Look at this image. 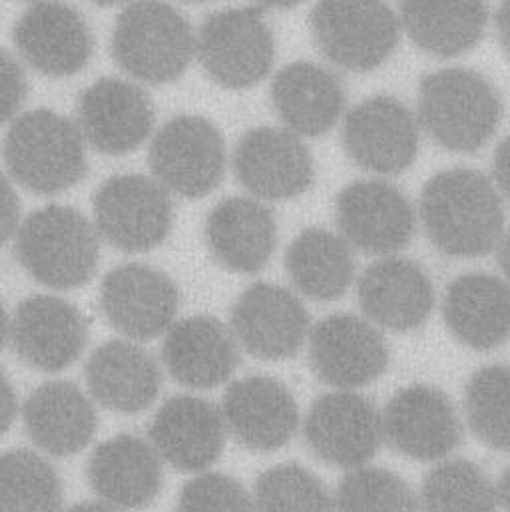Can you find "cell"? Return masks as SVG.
Returning <instances> with one entry per match:
<instances>
[{"mask_svg":"<svg viewBox=\"0 0 510 512\" xmlns=\"http://www.w3.org/2000/svg\"><path fill=\"white\" fill-rule=\"evenodd\" d=\"M419 220L445 256L483 257L505 246V194L477 170L433 176L421 194Z\"/></svg>","mask_w":510,"mask_h":512,"instance_id":"1","label":"cell"},{"mask_svg":"<svg viewBox=\"0 0 510 512\" xmlns=\"http://www.w3.org/2000/svg\"><path fill=\"white\" fill-rule=\"evenodd\" d=\"M505 114L499 88L471 68H443L419 86V126L445 150L477 152L487 146Z\"/></svg>","mask_w":510,"mask_h":512,"instance_id":"2","label":"cell"},{"mask_svg":"<svg viewBox=\"0 0 510 512\" xmlns=\"http://www.w3.org/2000/svg\"><path fill=\"white\" fill-rule=\"evenodd\" d=\"M2 158L14 182L42 196L74 188L88 172L86 142L76 124L46 108L24 112L10 122Z\"/></svg>","mask_w":510,"mask_h":512,"instance_id":"3","label":"cell"},{"mask_svg":"<svg viewBox=\"0 0 510 512\" xmlns=\"http://www.w3.org/2000/svg\"><path fill=\"white\" fill-rule=\"evenodd\" d=\"M112 56L134 80L160 86L178 80L196 58V32L164 0H134L118 16Z\"/></svg>","mask_w":510,"mask_h":512,"instance_id":"4","label":"cell"},{"mask_svg":"<svg viewBox=\"0 0 510 512\" xmlns=\"http://www.w3.org/2000/svg\"><path fill=\"white\" fill-rule=\"evenodd\" d=\"M16 257L38 283L66 291L88 283L98 267L100 236L74 208L46 206L32 212L16 230Z\"/></svg>","mask_w":510,"mask_h":512,"instance_id":"5","label":"cell"},{"mask_svg":"<svg viewBox=\"0 0 510 512\" xmlns=\"http://www.w3.org/2000/svg\"><path fill=\"white\" fill-rule=\"evenodd\" d=\"M311 32L321 54L351 72H371L395 52L401 36L387 0H317Z\"/></svg>","mask_w":510,"mask_h":512,"instance_id":"6","label":"cell"},{"mask_svg":"<svg viewBox=\"0 0 510 512\" xmlns=\"http://www.w3.org/2000/svg\"><path fill=\"white\" fill-rule=\"evenodd\" d=\"M196 58L230 90L261 82L275 60V34L259 6L226 8L208 16L196 34Z\"/></svg>","mask_w":510,"mask_h":512,"instance_id":"7","label":"cell"},{"mask_svg":"<svg viewBox=\"0 0 510 512\" xmlns=\"http://www.w3.org/2000/svg\"><path fill=\"white\" fill-rule=\"evenodd\" d=\"M174 226L172 196L142 174L106 180L94 196V228L126 254H144L166 242Z\"/></svg>","mask_w":510,"mask_h":512,"instance_id":"8","label":"cell"},{"mask_svg":"<svg viewBox=\"0 0 510 512\" xmlns=\"http://www.w3.org/2000/svg\"><path fill=\"white\" fill-rule=\"evenodd\" d=\"M150 168L152 178L170 196L204 198L226 174L224 138L202 116H176L152 138Z\"/></svg>","mask_w":510,"mask_h":512,"instance_id":"9","label":"cell"},{"mask_svg":"<svg viewBox=\"0 0 510 512\" xmlns=\"http://www.w3.org/2000/svg\"><path fill=\"white\" fill-rule=\"evenodd\" d=\"M309 365L333 389L355 391L379 379L389 365V347L377 325L349 313L321 319L307 335Z\"/></svg>","mask_w":510,"mask_h":512,"instance_id":"10","label":"cell"},{"mask_svg":"<svg viewBox=\"0 0 510 512\" xmlns=\"http://www.w3.org/2000/svg\"><path fill=\"white\" fill-rule=\"evenodd\" d=\"M381 429L397 453L421 463L447 459L463 441L459 409L431 385L397 391L381 411Z\"/></svg>","mask_w":510,"mask_h":512,"instance_id":"11","label":"cell"},{"mask_svg":"<svg viewBox=\"0 0 510 512\" xmlns=\"http://www.w3.org/2000/svg\"><path fill=\"white\" fill-rule=\"evenodd\" d=\"M419 142L417 116L393 96H371L345 114V150L367 172L393 176L409 170L417 160Z\"/></svg>","mask_w":510,"mask_h":512,"instance_id":"12","label":"cell"},{"mask_svg":"<svg viewBox=\"0 0 510 512\" xmlns=\"http://www.w3.org/2000/svg\"><path fill=\"white\" fill-rule=\"evenodd\" d=\"M303 435L321 461L351 471L367 465L379 451L381 411L357 391L335 389L311 405Z\"/></svg>","mask_w":510,"mask_h":512,"instance_id":"13","label":"cell"},{"mask_svg":"<svg viewBox=\"0 0 510 512\" xmlns=\"http://www.w3.org/2000/svg\"><path fill=\"white\" fill-rule=\"evenodd\" d=\"M341 238L369 256H395L417 232V212L409 198L389 182L359 180L337 198Z\"/></svg>","mask_w":510,"mask_h":512,"instance_id":"14","label":"cell"},{"mask_svg":"<svg viewBox=\"0 0 510 512\" xmlns=\"http://www.w3.org/2000/svg\"><path fill=\"white\" fill-rule=\"evenodd\" d=\"M100 307L108 323L130 341L160 337L176 321L180 293L164 271L126 263L112 269L100 285Z\"/></svg>","mask_w":510,"mask_h":512,"instance_id":"15","label":"cell"},{"mask_svg":"<svg viewBox=\"0 0 510 512\" xmlns=\"http://www.w3.org/2000/svg\"><path fill=\"white\" fill-rule=\"evenodd\" d=\"M12 40L20 58L50 78L78 74L94 52V36L86 18L58 0L34 2L14 24Z\"/></svg>","mask_w":510,"mask_h":512,"instance_id":"16","label":"cell"},{"mask_svg":"<svg viewBox=\"0 0 510 512\" xmlns=\"http://www.w3.org/2000/svg\"><path fill=\"white\" fill-rule=\"evenodd\" d=\"M74 124L84 142L100 154L124 156L150 138L154 106L138 84L102 78L82 92Z\"/></svg>","mask_w":510,"mask_h":512,"instance_id":"17","label":"cell"},{"mask_svg":"<svg viewBox=\"0 0 510 512\" xmlns=\"http://www.w3.org/2000/svg\"><path fill=\"white\" fill-rule=\"evenodd\" d=\"M16 355L44 373H58L80 359L88 345V321L70 301L56 295H32L18 303L10 319Z\"/></svg>","mask_w":510,"mask_h":512,"instance_id":"18","label":"cell"},{"mask_svg":"<svg viewBox=\"0 0 510 512\" xmlns=\"http://www.w3.org/2000/svg\"><path fill=\"white\" fill-rule=\"evenodd\" d=\"M234 172L259 202L297 198L315 178L313 158L303 138L275 126L254 128L238 142Z\"/></svg>","mask_w":510,"mask_h":512,"instance_id":"19","label":"cell"},{"mask_svg":"<svg viewBox=\"0 0 510 512\" xmlns=\"http://www.w3.org/2000/svg\"><path fill=\"white\" fill-rule=\"evenodd\" d=\"M309 329L305 305L281 285L254 283L232 307L230 331L238 345L257 359L279 361L297 355Z\"/></svg>","mask_w":510,"mask_h":512,"instance_id":"20","label":"cell"},{"mask_svg":"<svg viewBox=\"0 0 510 512\" xmlns=\"http://www.w3.org/2000/svg\"><path fill=\"white\" fill-rule=\"evenodd\" d=\"M148 437L162 463L182 473H204L220 459L228 431L220 407L194 395H178L156 411Z\"/></svg>","mask_w":510,"mask_h":512,"instance_id":"21","label":"cell"},{"mask_svg":"<svg viewBox=\"0 0 510 512\" xmlns=\"http://www.w3.org/2000/svg\"><path fill=\"white\" fill-rule=\"evenodd\" d=\"M359 305L379 329L413 331L435 309V285L427 269L407 257L385 256L371 263L357 283Z\"/></svg>","mask_w":510,"mask_h":512,"instance_id":"22","label":"cell"},{"mask_svg":"<svg viewBox=\"0 0 510 512\" xmlns=\"http://www.w3.org/2000/svg\"><path fill=\"white\" fill-rule=\"evenodd\" d=\"M228 435L252 451H277L299 429V407L281 381L273 377H244L234 381L222 401Z\"/></svg>","mask_w":510,"mask_h":512,"instance_id":"23","label":"cell"},{"mask_svg":"<svg viewBox=\"0 0 510 512\" xmlns=\"http://www.w3.org/2000/svg\"><path fill=\"white\" fill-rule=\"evenodd\" d=\"M86 475L102 503L116 511H138L160 495L164 463L148 441L136 435H118L94 449Z\"/></svg>","mask_w":510,"mask_h":512,"instance_id":"24","label":"cell"},{"mask_svg":"<svg viewBox=\"0 0 510 512\" xmlns=\"http://www.w3.org/2000/svg\"><path fill=\"white\" fill-rule=\"evenodd\" d=\"M162 363L184 387L214 389L238 369L240 345L230 327L210 315L174 321L164 333Z\"/></svg>","mask_w":510,"mask_h":512,"instance_id":"25","label":"cell"},{"mask_svg":"<svg viewBox=\"0 0 510 512\" xmlns=\"http://www.w3.org/2000/svg\"><path fill=\"white\" fill-rule=\"evenodd\" d=\"M90 397L104 409L134 415L148 409L160 393L158 361L138 341L112 339L100 345L84 367Z\"/></svg>","mask_w":510,"mask_h":512,"instance_id":"26","label":"cell"},{"mask_svg":"<svg viewBox=\"0 0 510 512\" xmlns=\"http://www.w3.org/2000/svg\"><path fill=\"white\" fill-rule=\"evenodd\" d=\"M271 102L285 130L299 138H317L343 118L347 96L339 76L325 66L293 62L275 74Z\"/></svg>","mask_w":510,"mask_h":512,"instance_id":"27","label":"cell"},{"mask_svg":"<svg viewBox=\"0 0 510 512\" xmlns=\"http://www.w3.org/2000/svg\"><path fill=\"white\" fill-rule=\"evenodd\" d=\"M28 439L52 457H72L92 441L98 417L92 399L70 381H50L34 389L22 407Z\"/></svg>","mask_w":510,"mask_h":512,"instance_id":"28","label":"cell"},{"mask_svg":"<svg viewBox=\"0 0 510 512\" xmlns=\"http://www.w3.org/2000/svg\"><path fill=\"white\" fill-rule=\"evenodd\" d=\"M273 212L255 198H228L206 222V244L214 259L236 273H257L277 248Z\"/></svg>","mask_w":510,"mask_h":512,"instance_id":"29","label":"cell"},{"mask_svg":"<svg viewBox=\"0 0 510 512\" xmlns=\"http://www.w3.org/2000/svg\"><path fill=\"white\" fill-rule=\"evenodd\" d=\"M443 317L457 341L491 351L509 337L510 297L505 279L493 273H465L445 291Z\"/></svg>","mask_w":510,"mask_h":512,"instance_id":"30","label":"cell"},{"mask_svg":"<svg viewBox=\"0 0 510 512\" xmlns=\"http://www.w3.org/2000/svg\"><path fill=\"white\" fill-rule=\"evenodd\" d=\"M399 24L425 52L453 58L473 50L489 26L487 0H401Z\"/></svg>","mask_w":510,"mask_h":512,"instance_id":"31","label":"cell"},{"mask_svg":"<svg viewBox=\"0 0 510 512\" xmlns=\"http://www.w3.org/2000/svg\"><path fill=\"white\" fill-rule=\"evenodd\" d=\"M285 271L295 289L315 301H335L355 279L353 248L325 228L301 232L285 252Z\"/></svg>","mask_w":510,"mask_h":512,"instance_id":"32","label":"cell"},{"mask_svg":"<svg viewBox=\"0 0 510 512\" xmlns=\"http://www.w3.org/2000/svg\"><path fill=\"white\" fill-rule=\"evenodd\" d=\"M507 505V475L493 481L467 459H443L417 495L419 512H499Z\"/></svg>","mask_w":510,"mask_h":512,"instance_id":"33","label":"cell"},{"mask_svg":"<svg viewBox=\"0 0 510 512\" xmlns=\"http://www.w3.org/2000/svg\"><path fill=\"white\" fill-rule=\"evenodd\" d=\"M62 479L38 453H0V512H60Z\"/></svg>","mask_w":510,"mask_h":512,"instance_id":"34","label":"cell"},{"mask_svg":"<svg viewBox=\"0 0 510 512\" xmlns=\"http://www.w3.org/2000/svg\"><path fill=\"white\" fill-rule=\"evenodd\" d=\"M465 419L475 437L497 451L509 449V369H479L465 391Z\"/></svg>","mask_w":510,"mask_h":512,"instance_id":"35","label":"cell"},{"mask_svg":"<svg viewBox=\"0 0 510 512\" xmlns=\"http://www.w3.org/2000/svg\"><path fill=\"white\" fill-rule=\"evenodd\" d=\"M333 512H419V507L417 495L397 473L363 465L341 479Z\"/></svg>","mask_w":510,"mask_h":512,"instance_id":"36","label":"cell"},{"mask_svg":"<svg viewBox=\"0 0 510 512\" xmlns=\"http://www.w3.org/2000/svg\"><path fill=\"white\" fill-rule=\"evenodd\" d=\"M255 512H333V495L309 469L287 463L259 475Z\"/></svg>","mask_w":510,"mask_h":512,"instance_id":"37","label":"cell"},{"mask_svg":"<svg viewBox=\"0 0 510 512\" xmlns=\"http://www.w3.org/2000/svg\"><path fill=\"white\" fill-rule=\"evenodd\" d=\"M176 512H255L246 487L224 473H198L182 489Z\"/></svg>","mask_w":510,"mask_h":512,"instance_id":"38","label":"cell"},{"mask_svg":"<svg viewBox=\"0 0 510 512\" xmlns=\"http://www.w3.org/2000/svg\"><path fill=\"white\" fill-rule=\"evenodd\" d=\"M28 96V78L22 64L0 48V124L12 122Z\"/></svg>","mask_w":510,"mask_h":512,"instance_id":"39","label":"cell"},{"mask_svg":"<svg viewBox=\"0 0 510 512\" xmlns=\"http://www.w3.org/2000/svg\"><path fill=\"white\" fill-rule=\"evenodd\" d=\"M20 226V200L10 178L0 170V248Z\"/></svg>","mask_w":510,"mask_h":512,"instance_id":"40","label":"cell"},{"mask_svg":"<svg viewBox=\"0 0 510 512\" xmlns=\"http://www.w3.org/2000/svg\"><path fill=\"white\" fill-rule=\"evenodd\" d=\"M16 413H18L16 393L0 369V437L12 427Z\"/></svg>","mask_w":510,"mask_h":512,"instance_id":"41","label":"cell"},{"mask_svg":"<svg viewBox=\"0 0 510 512\" xmlns=\"http://www.w3.org/2000/svg\"><path fill=\"white\" fill-rule=\"evenodd\" d=\"M493 184L505 194L507 192V142H503L499 146V150L495 152L493 158Z\"/></svg>","mask_w":510,"mask_h":512,"instance_id":"42","label":"cell"},{"mask_svg":"<svg viewBox=\"0 0 510 512\" xmlns=\"http://www.w3.org/2000/svg\"><path fill=\"white\" fill-rule=\"evenodd\" d=\"M8 337H10V317L4 303L0 301V351L8 343Z\"/></svg>","mask_w":510,"mask_h":512,"instance_id":"43","label":"cell"},{"mask_svg":"<svg viewBox=\"0 0 510 512\" xmlns=\"http://www.w3.org/2000/svg\"><path fill=\"white\" fill-rule=\"evenodd\" d=\"M64 512H120L116 509H112L110 505L98 501V503H80V505H74L72 509Z\"/></svg>","mask_w":510,"mask_h":512,"instance_id":"44","label":"cell"},{"mask_svg":"<svg viewBox=\"0 0 510 512\" xmlns=\"http://www.w3.org/2000/svg\"><path fill=\"white\" fill-rule=\"evenodd\" d=\"M259 4V8H293L305 0H255Z\"/></svg>","mask_w":510,"mask_h":512,"instance_id":"45","label":"cell"},{"mask_svg":"<svg viewBox=\"0 0 510 512\" xmlns=\"http://www.w3.org/2000/svg\"><path fill=\"white\" fill-rule=\"evenodd\" d=\"M92 2H96L100 6H114V4H124L128 0H92Z\"/></svg>","mask_w":510,"mask_h":512,"instance_id":"46","label":"cell"},{"mask_svg":"<svg viewBox=\"0 0 510 512\" xmlns=\"http://www.w3.org/2000/svg\"><path fill=\"white\" fill-rule=\"evenodd\" d=\"M190 2H206V0H190Z\"/></svg>","mask_w":510,"mask_h":512,"instance_id":"47","label":"cell"},{"mask_svg":"<svg viewBox=\"0 0 510 512\" xmlns=\"http://www.w3.org/2000/svg\"><path fill=\"white\" fill-rule=\"evenodd\" d=\"M26 2H38V0H26Z\"/></svg>","mask_w":510,"mask_h":512,"instance_id":"48","label":"cell"}]
</instances>
